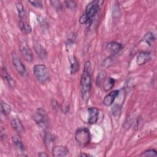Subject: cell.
Returning a JSON list of instances; mask_svg holds the SVG:
<instances>
[{"label": "cell", "mask_w": 157, "mask_h": 157, "mask_svg": "<svg viewBox=\"0 0 157 157\" xmlns=\"http://www.w3.org/2000/svg\"><path fill=\"white\" fill-rule=\"evenodd\" d=\"M38 156H41V157H44V156H48V155L46 154L44 152H40L38 154Z\"/></svg>", "instance_id": "4dcf8cb0"}, {"label": "cell", "mask_w": 157, "mask_h": 157, "mask_svg": "<svg viewBox=\"0 0 157 157\" xmlns=\"http://www.w3.org/2000/svg\"><path fill=\"white\" fill-rule=\"evenodd\" d=\"M155 40V37L153 33L151 32H148L147 34H145L143 37V38L142 39V41L145 42L149 46H151L152 45Z\"/></svg>", "instance_id": "ffe728a7"}, {"label": "cell", "mask_w": 157, "mask_h": 157, "mask_svg": "<svg viewBox=\"0 0 157 157\" xmlns=\"http://www.w3.org/2000/svg\"><path fill=\"white\" fill-rule=\"evenodd\" d=\"M88 113V122L90 124H93L97 123L99 117V110L94 107H88L87 109Z\"/></svg>", "instance_id": "ba28073f"}, {"label": "cell", "mask_w": 157, "mask_h": 157, "mask_svg": "<svg viewBox=\"0 0 157 157\" xmlns=\"http://www.w3.org/2000/svg\"><path fill=\"white\" fill-rule=\"evenodd\" d=\"M103 3L104 1H93L86 5L85 12L83 15L86 19V25L87 27H89L91 25L93 18L98 13L100 6H101Z\"/></svg>", "instance_id": "7a4b0ae2"}, {"label": "cell", "mask_w": 157, "mask_h": 157, "mask_svg": "<svg viewBox=\"0 0 157 157\" xmlns=\"http://www.w3.org/2000/svg\"><path fill=\"white\" fill-rule=\"evenodd\" d=\"M75 139L80 146H86L91 141V134L90 130L86 127L78 128L75 131Z\"/></svg>", "instance_id": "277c9868"}, {"label": "cell", "mask_w": 157, "mask_h": 157, "mask_svg": "<svg viewBox=\"0 0 157 157\" xmlns=\"http://www.w3.org/2000/svg\"><path fill=\"white\" fill-rule=\"evenodd\" d=\"M1 111L3 115H4L5 116H7L10 114L11 112V107L7 103L3 101H1Z\"/></svg>", "instance_id": "7402d4cb"}, {"label": "cell", "mask_w": 157, "mask_h": 157, "mask_svg": "<svg viewBox=\"0 0 157 157\" xmlns=\"http://www.w3.org/2000/svg\"><path fill=\"white\" fill-rule=\"evenodd\" d=\"M115 84V80L112 77H106L102 82L101 86L105 91L110 90L113 88Z\"/></svg>", "instance_id": "ac0fdd59"}, {"label": "cell", "mask_w": 157, "mask_h": 157, "mask_svg": "<svg viewBox=\"0 0 157 157\" xmlns=\"http://www.w3.org/2000/svg\"><path fill=\"white\" fill-rule=\"evenodd\" d=\"M79 156H89V155H88V154H85V153H80V155H79Z\"/></svg>", "instance_id": "1f68e13d"}, {"label": "cell", "mask_w": 157, "mask_h": 157, "mask_svg": "<svg viewBox=\"0 0 157 157\" xmlns=\"http://www.w3.org/2000/svg\"><path fill=\"white\" fill-rule=\"evenodd\" d=\"M107 77L106 72L105 71H101L100 72L97 77V83L99 86H101L102 82L105 80V78Z\"/></svg>", "instance_id": "cb8c5ba5"}, {"label": "cell", "mask_w": 157, "mask_h": 157, "mask_svg": "<svg viewBox=\"0 0 157 157\" xmlns=\"http://www.w3.org/2000/svg\"><path fill=\"white\" fill-rule=\"evenodd\" d=\"M118 94H119V91L117 90L112 91L110 93H109L104 97L103 104L106 106H110L113 103L114 101L115 100Z\"/></svg>", "instance_id": "4fadbf2b"}, {"label": "cell", "mask_w": 157, "mask_h": 157, "mask_svg": "<svg viewBox=\"0 0 157 157\" xmlns=\"http://www.w3.org/2000/svg\"><path fill=\"white\" fill-rule=\"evenodd\" d=\"M61 110H62L63 113H66L69 111V105L68 102H66L63 103V105H61Z\"/></svg>", "instance_id": "83f0119b"}, {"label": "cell", "mask_w": 157, "mask_h": 157, "mask_svg": "<svg viewBox=\"0 0 157 157\" xmlns=\"http://www.w3.org/2000/svg\"><path fill=\"white\" fill-rule=\"evenodd\" d=\"M12 140L14 145L17 147V148H18L19 150L21 151H23L25 150V146L19 136H13L12 138Z\"/></svg>", "instance_id": "d6986e66"}, {"label": "cell", "mask_w": 157, "mask_h": 157, "mask_svg": "<svg viewBox=\"0 0 157 157\" xmlns=\"http://www.w3.org/2000/svg\"><path fill=\"white\" fill-rule=\"evenodd\" d=\"M91 63L87 61L80 78V90L82 98L83 101L87 102L91 96Z\"/></svg>", "instance_id": "6da1fadb"}, {"label": "cell", "mask_w": 157, "mask_h": 157, "mask_svg": "<svg viewBox=\"0 0 157 157\" xmlns=\"http://www.w3.org/2000/svg\"><path fill=\"white\" fill-rule=\"evenodd\" d=\"M1 77L2 79L7 83L9 87L13 88L16 86L15 81L12 78V77L9 75L6 67H2L1 69Z\"/></svg>", "instance_id": "7c38bea8"}, {"label": "cell", "mask_w": 157, "mask_h": 157, "mask_svg": "<svg viewBox=\"0 0 157 157\" xmlns=\"http://www.w3.org/2000/svg\"><path fill=\"white\" fill-rule=\"evenodd\" d=\"M52 107H53V109H58V104L57 101L55 99H52Z\"/></svg>", "instance_id": "f546056e"}, {"label": "cell", "mask_w": 157, "mask_h": 157, "mask_svg": "<svg viewBox=\"0 0 157 157\" xmlns=\"http://www.w3.org/2000/svg\"><path fill=\"white\" fill-rule=\"evenodd\" d=\"M12 59L13 64L18 73L22 77H26L27 75V71L26 67L18 56L15 53H12Z\"/></svg>", "instance_id": "8992f818"}, {"label": "cell", "mask_w": 157, "mask_h": 157, "mask_svg": "<svg viewBox=\"0 0 157 157\" xmlns=\"http://www.w3.org/2000/svg\"><path fill=\"white\" fill-rule=\"evenodd\" d=\"M54 140V138H53V136L50 134V133H47V132H45V135H44V142L46 145V146L49 148L52 144L53 143Z\"/></svg>", "instance_id": "603a6c76"}, {"label": "cell", "mask_w": 157, "mask_h": 157, "mask_svg": "<svg viewBox=\"0 0 157 157\" xmlns=\"http://www.w3.org/2000/svg\"><path fill=\"white\" fill-rule=\"evenodd\" d=\"M50 2L52 4L53 6L56 9H60L61 5L59 4V2L58 1H52Z\"/></svg>", "instance_id": "f1b7e54d"}, {"label": "cell", "mask_w": 157, "mask_h": 157, "mask_svg": "<svg viewBox=\"0 0 157 157\" xmlns=\"http://www.w3.org/2000/svg\"><path fill=\"white\" fill-rule=\"evenodd\" d=\"M122 47L121 44L113 41L109 42L105 46V49L110 54L115 55L121 50Z\"/></svg>", "instance_id": "30bf717a"}, {"label": "cell", "mask_w": 157, "mask_h": 157, "mask_svg": "<svg viewBox=\"0 0 157 157\" xmlns=\"http://www.w3.org/2000/svg\"><path fill=\"white\" fill-rule=\"evenodd\" d=\"M28 2L31 4L33 6L37 8H42L43 7L42 2L41 1H28Z\"/></svg>", "instance_id": "484cf974"}, {"label": "cell", "mask_w": 157, "mask_h": 157, "mask_svg": "<svg viewBox=\"0 0 157 157\" xmlns=\"http://www.w3.org/2000/svg\"><path fill=\"white\" fill-rule=\"evenodd\" d=\"M33 74L36 80L41 83H46L50 77L49 72L44 64H36L33 67Z\"/></svg>", "instance_id": "5b68a950"}, {"label": "cell", "mask_w": 157, "mask_h": 157, "mask_svg": "<svg viewBox=\"0 0 157 157\" xmlns=\"http://www.w3.org/2000/svg\"><path fill=\"white\" fill-rule=\"evenodd\" d=\"M151 58V53L147 51H142L137 56L136 63L138 65H143L147 63Z\"/></svg>", "instance_id": "8fae6325"}, {"label": "cell", "mask_w": 157, "mask_h": 157, "mask_svg": "<svg viewBox=\"0 0 157 157\" xmlns=\"http://www.w3.org/2000/svg\"><path fill=\"white\" fill-rule=\"evenodd\" d=\"M34 48L37 55L42 59H45L47 56V52L45 48L39 42H35L34 43Z\"/></svg>", "instance_id": "9a60e30c"}, {"label": "cell", "mask_w": 157, "mask_h": 157, "mask_svg": "<svg viewBox=\"0 0 157 157\" xmlns=\"http://www.w3.org/2000/svg\"><path fill=\"white\" fill-rule=\"evenodd\" d=\"M70 63V72L71 74H74L79 69V63L77 58L74 56H69Z\"/></svg>", "instance_id": "e0dca14e"}, {"label": "cell", "mask_w": 157, "mask_h": 157, "mask_svg": "<svg viewBox=\"0 0 157 157\" xmlns=\"http://www.w3.org/2000/svg\"><path fill=\"white\" fill-rule=\"evenodd\" d=\"M18 26L21 31L25 34H30L32 31V28L29 23L25 20H20Z\"/></svg>", "instance_id": "2e32d148"}, {"label": "cell", "mask_w": 157, "mask_h": 157, "mask_svg": "<svg viewBox=\"0 0 157 157\" xmlns=\"http://www.w3.org/2000/svg\"><path fill=\"white\" fill-rule=\"evenodd\" d=\"M69 153L67 148L63 145H56L52 147V153L53 156L61 157L66 156Z\"/></svg>", "instance_id": "9c48e42d"}, {"label": "cell", "mask_w": 157, "mask_h": 157, "mask_svg": "<svg viewBox=\"0 0 157 157\" xmlns=\"http://www.w3.org/2000/svg\"><path fill=\"white\" fill-rule=\"evenodd\" d=\"M140 156H156L157 153L156 151L154 149H148L147 150L144 151L143 153L140 154Z\"/></svg>", "instance_id": "d4e9b609"}, {"label": "cell", "mask_w": 157, "mask_h": 157, "mask_svg": "<svg viewBox=\"0 0 157 157\" xmlns=\"http://www.w3.org/2000/svg\"><path fill=\"white\" fill-rule=\"evenodd\" d=\"M65 3V6L71 9H75V7H77L76 3L74 1H64Z\"/></svg>", "instance_id": "4316f807"}, {"label": "cell", "mask_w": 157, "mask_h": 157, "mask_svg": "<svg viewBox=\"0 0 157 157\" xmlns=\"http://www.w3.org/2000/svg\"><path fill=\"white\" fill-rule=\"evenodd\" d=\"M10 124L12 128L18 134H21L23 133L25 129L21 122V121L17 117L13 118L10 121Z\"/></svg>", "instance_id": "5bb4252c"}, {"label": "cell", "mask_w": 157, "mask_h": 157, "mask_svg": "<svg viewBox=\"0 0 157 157\" xmlns=\"http://www.w3.org/2000/svg\"><path fill=\"white\" fill-rule=\"evenodd\" d=\"M16 8L17 9L18 16L20 20H24L26 18V13L24 6L21 2H18L16 3Z\"/></svg>", "instance_id": "44dd1931"}, {"label": "cell", "mask_w": 157, "mask_h": 157, "mask_svg": "<svg viewBox=\"0 0 157 157\" xmlns=\"http://www.w3.org/2000/svg\"><path fill=\"white\" fill-rule=\"evenodd\" d=\"M34 121L41 128L47 129L49 126V121L45 110L42 108H38L33 115Z\"/></svg>", "instance_id": "3957f363"}, {"label": "cell", "mask_w": 157, "mask_h": 157, "mask_svg": "<svg viewBox=\"0 0 157 157\" xmlns=\"http://www.w3.org/2000/svg\"><path fill=\"white\" fill-rule=\"evenodd\" d=\"M20 52L26 61L31 63L33 61V52L26 41H23L21 43L20 45Z\"/></svg>", "instance_id": "52a82bcc"}]
</instances>
